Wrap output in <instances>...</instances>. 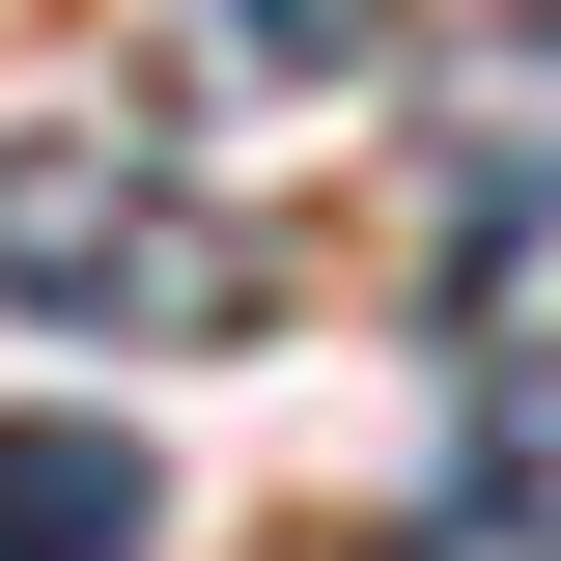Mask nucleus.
Masks as SVG:
<instances>
[{
	"mask_svg": "<svg viewBox=\"0 0 561 561\" xmlns=\"http://www.w3.org/2000/svg\"><path fill=\"white\" fill-rule=\"evenodd\" d=\"M0 309L57 337H253V225L140 140H0Z\"/></svg>",
	"mask_w": 561,
	"mask_h": 561,
	"instance_id": "nucleus-1",
	"label": "nucleus"
},
{
	"mask_svg": "<svg viewBox=\"0 0 561 561\" xmlns=\"http://www.w3.org/2000/svg\"><path fill=\"white\" fill-rule=\"evenodd\" d=\"M140 534H169V478H140L84 393H28V421H0V561H140Z\"/></svg>",
	"mask_w": 561,
	"mask_h": 561,
	"instance_id": "nucleus-2",
	"label": "nucleus"
},
{
	"mask_svg": "<svg viewBox=\"0 0 561 561\" xmlns=\"http://www.w3.org/2000/svg\"><path fill=\"white\" fill-rule=\"evenodd\" d=\"M561 197V57H478V140H449V280H505V225Z\"/></svg>",
	"mask_w": 561,
	"mask_h": 561,
	"instance_id": "nucleus-3",
	"label": "nucleus"
},
{
	"mask_svg": "<svg viewBox=\"0 0 561 561\" xmlns=\"http://www.w3.org/2000/svg\"><path fill=\"white\" fill-rule=\"evenodd\" d=\"M478 534L561 561V365H478Z\"/></svg>",
	"mask_w": 561,
	"mask_h": 561,
	"instance_id": "nucleus-4",
	"label": "nucleus"
},
{
	"mask_svg": "<svg viewBox=\"0 0 561 561\" xmlns=\"http://www.w3.org/2000/svg\"><path fill=\"white\" fill-rule=\"evenodd\" d=\"M140 28H169V57H280V84H337V57H365L337 0H140Z\"/></svg>",
	"mask_w": 561,
	"mask_h": 561,
	"instance_id": "nucleus-5",
	"label": "nucleus"
}]
</instances>
